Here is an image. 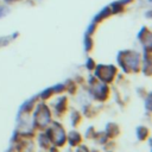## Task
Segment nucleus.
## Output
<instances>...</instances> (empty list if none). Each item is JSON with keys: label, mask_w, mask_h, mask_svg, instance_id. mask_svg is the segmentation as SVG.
Returning <instances> with one entry per match:
<instances>
[{"label": "nucleus", "mask_w": 152, "mask_h": 152, "mask_svg": "<svg viewBox=\"0 0 152 152\" xmlns=\"http://www.w3.org/2000/svg\"><path fill=\"white\" fill-rule=\"evenodd\" d=\"M46 137L55 145H59V146L64 145V141L66 139V135H65L63 127L57 122H53V125H51L46 129Z\"/></svg>", "instance_id": "obj_1"}, {"label": "nucleus", "mask_w": 152, "mask_h": 152, "mask_svg": "<svg viewBox=\"0 0 152 152\" xmlns=\"http://www.w3.org/2000/svg\"><path fill=\"white\" fill-rule=\"evenodd\" d=\"M50 118H51V114H50V109L48 108V106L40 104L38 106L36 114H34V125L39 128L45 127L46 125H49Z\"/></svg>", "instance_id": "obj_2"}, {"label": "nucleus", "mask_w": 152, "mask_h": 152, "mask_svg": "<svg viewBox=\"0 0 152 152\" xmlns=\"http://www.w3.org/2000/svg\"><path fill=\"white\" fill-rule=\"evenodd\" d=\"M116 72V69L113 66V65H99L97 66V70L95 71V74L102 80V81H107V82H110L114 77Z\"/></svg>", "instance_id": "obj_3"}, {"label": "nucleus", "mask_w": 152, "mask_h": 152, "mask_svg": "<svg viewBox=\"0 0 152 152\" xmlns=\"http://www.w3.org/2000/svg\"><path fill=\"white\" fill-rule=\"evenodd\" d=\"M68 140H69V144L75 146V145H78L81 141H82V138L78 133L76 132H70L69 135H68Z\"/></svg>", "instance_id": "obj_4"}, {"label": "nucleus", "mask_w": 152, "mask_h": 152, "mask_svg": "<svg viewBox=\"0 0 152 152\" xmlns=\"http://www.w3.org/2000/svg\"><path fill=\"white\" fill-rule=\"evenodd\" d=\"M147 133H148V129L146 127H144V126H140L137 129V135H138L139 140H145L146 137H147Z\"/></svg>", "instance_id": "obj_5"}, {"label": "nucleus", "mask_w": 152, "mask_h": 152, "mask_svg": "<svg viewBox=\"0 0 152 152\" xmlns=\"http://www.w3.org/2000/svg\"><path fill=\"white\" fill-rule=\"evenodd\" d=\"M52 93H53V89H52V88H50V89H46L45 91H43V93L40 94V97L45 100V99H48V97H50Z\"/></svg>", "instance_id": "obj_6"}, {"label": "nucleus", "mask_w": 152, "mask_h": 152, "mask_svg": "<svg viewBox=\"0 0 152 152\" xmlns=\"http://www.w3.org/2000/svg\"><path fill=\"white\" fill-rule=\"evenodd\" d=\"M53 90H58V87H56V88H52ZM62 90H64V87H63V84H59V91H62Z\"/></svg>", "instance_id": "obj_7"}]
</instances>
